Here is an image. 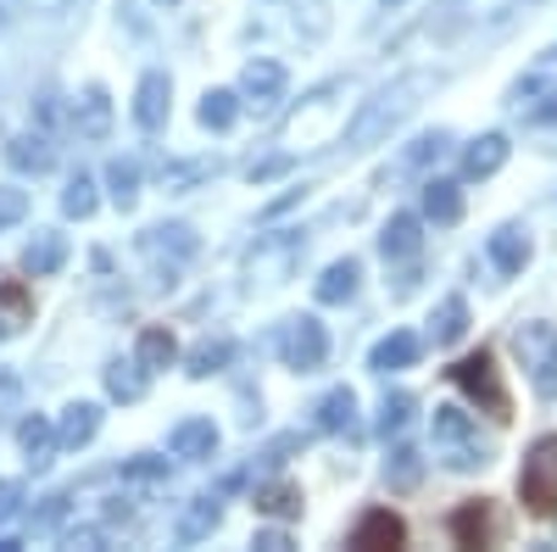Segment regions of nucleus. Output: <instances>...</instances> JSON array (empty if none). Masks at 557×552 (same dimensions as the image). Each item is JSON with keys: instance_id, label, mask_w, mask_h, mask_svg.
<instances>
[{"instance_id": "f257e3e1", "label": "nucleus", "mask_w": 557, "mask_h": 552, "mask_svg": "<svg viewBox=\"0 0 557 552\" xmlns=\"http://www.w3.org/2000/svg\"><path fill=\"white\" fill-rule=\"evenodd\" d=\"M430 73H407V78H396L391 89H380L374 101H368L362 112H357V123H351V134H346V146L351 151H368V146H380L385 134L418 107V96H430Z\"/></svg>"}, {"instance_id": "f03ea898", "label": "nucleus", "mask_w": 557, "mask_h": 552, "mask_svg": "<svg viewBox=\"0 0 557 552\" xmlns=\"http://www.w3.org/2000/svg\"><path fill=\"white\" fill-rule=\"evenodd\" d=\"M446 380L457 385V391H469L496 425H507L513 419V396H507V385H502V375H496V363H491V352H474V357H462V363H451L446 368Z\"/></svg>"}, {"instance_id": "7ed1b4c3", "label": "nucleus", "mask_w": 557, "mask_h": 552, "mask_svg": "<svg viewBox=\"0 0 557 552\" xmlns=\"http://www.w3.org/2000/svg\"><path fill=\"white\" fill-rule=\"evenodd\" d=\"M513 352H519V363H524V375H530V385H535V396H557V324H519V335H513Z\"/></svg>"}, {"instance_id": "20e7f679", "label": "nucleus", "mask_w": 557, "mask_h": 552, "mask_svg": "<svg viewBox=\"0 0 557 552\" xmlns=\"http://www.w3.org/2000/svg\"><path fill=\"white\" fill-rule=\"evenodd\" d=\"M519 496L530 514H552L557 508V436H541L524 457V475H519Z\"/></svg>"}, {"instance_id": "39448f33", "label": "nucleus", "mask_w": 557, "mask_h": 552, "mask_svg": "<svg viewBox=\"0 0 557 552\" xmlns=\"http://www.w3.org/2000/svg\"><path fill=\"white\" fill-rule=\"evenodd\" d=\"M469 436H474L469 413H462V407H435V441L446 446V464H451V469H474V464H485V452H480Z\"/></svg>"}, {"instance_id": "423d86ee", "label": "nucleus", "mask_w": 557, "mask_h": 552, "mask_svg": "<svg viewBox=\"0 0 557 552\" xmlns=\"http://www.w3.org/2000/svg\"><path fill=\"white\" fill-rule=\"evenodd\" d=\"M451 536L462 547H496L502 541V519H496V502L474 496V502H462V508L451 514Z\"/></svg>"}, {"instance_id": "0eeeda50", "label": "nucleus", "mask_w": 557, "mask_h": 552, "mask_svg": "<svg viewBox=\"0 0 557 552\" xmlns=\"http://www.w3.org/2000/svg\"><path fill=\"white\" fill-rule=\"evenodd\" d=\"M285 357L296 375H312V368H323V357H330V335H323L318 318H296V324L285 330Z\"/></svg>"}, {"instance_id": "6e6552de", "label": "nucleus", "mask_w": 557, "mask_h": 552, "mask_svg": "<svg viewBox=\"0 0 557 552\" xmlns=\"http://www.w3.org/2000/svg\"><path fill=\"white\" fill-rule=\"evenodd\" d=\"M346 96V84H330V89H318V96L307 101V112L285 128V146H312L323 128H330V118H335V101Z\"/></svg>"}, {"instance_id": "1a4fd4ad", "label": "nucleus", "mask_w": 557, "mask_h": 552, "mask_svg": "<svg viewBox=\"0 0 557 552\" xmlns=\"http://www.w3.org/2000/svg\"><path fill=\"white\" fill-rule=\"evenodd\" d=\"M240 89H246V107H257V112H268V107H278L285 101V68L278 62H268V57H257L246 73H240Z\"/></svg>"}, {"instance_id": "9d476101", "label": "nucleus", "mask_w": 557, "mask_h": 552, "mask_svg": "<svg viewBox=\"0 0 557 552\" xmlns=\"http://www.w3.org/2000/svg\"><path fill=\"white\" fill-rule=\"evenodd\" d=\"M401 541H407V525H401L391 508H368V514L357 519V530H351V547H362V552L401 547Z\"/></svg>"}, {"instance_id": "9b49d317", "label": "nucleus", "mask_w": 557, "mask_h": 552, "mask_svg": "<svg viewBox=\"0 0 557 552\" xmlns=\"http://www.w3.org/2000/svg\"><path fill=\"white\" fill-rule=\"evenodd\" d=\"M168 101H173V78L168 73H146V78H139V89H134V123L139 128H162Z\"/></svg>"}, {"instance_id": "f8f14e48", "label": "nucleus", "mask_w": 557, "mask_h": 552, "mask_svg": "<svg viewBox=\"0 0 557 552\" xmlns=\"http://www.w3.org/2000/svg\"><path fill=\"white\" fill-rule=\"evenodd\" d=\"M51 430H57V446H62V452H78V446L96 441V430H101V407H96V402H73V407L62 413V425H51Z\"/></svg>"}, {"instance_id": "ddd939ff", "label": "nucleus", "mask_w": 557, "mask_h": 552, "mask_svg": "<svg viewBox=\"0 0 557 552\" xmlns=\"http://www.w3.org/2000/svg\"><path fill=\"white\" fill-rule=\"evenodd\" d=\"M62 262H67V235H57V229H39V235L28 241V252H23V268L34 273V280H51Z\"/></svg>"}, {"instance_id": "4468645a", "label": "nucleus", "mask_w": 557, "mask_h": 552, "mask_svg": "<svg viewBox=\"0 0 557 552\" xmlns=\"http://www.w3.org/2000/svg\"><path fill=\"white\" fill-rule=\"evenodd\" d=\"M168 446H173V457H212L218 452V425L212 419H178Z\"/></svg>"}, {"instance_id": "2eb2a0df", "label": "nucleus", "mask_w": 557, "mask_h": 552, "mask_svg": "<svg viewBox=\"0 0 557 552\" xmlns=\"http://www.w3.org/2000/svg\"><path fill=\"white\" fill-rule=\"evenodd\" d=\"M73 123H78L84 140H107V134H112V101H107V89H101V84H89V89H84V101H78Z\"/></svg>"}, {"instance_id": "dca6fc26", "label": "nucleus", "mask_w": 557, "mask_h": 552, "mask_svg": "<svg viewBox=\"0 0 557 552\" xmlns=\"http://www.w3.org/2000/svg\"><path fill=\"white\" fill-rule=\"evenodd\" d=\"M34 324V291L23 280H0V335H17Z\"/></svg>"}, {"instance_id": "f3484780", "label": "nucleus", "mask_w": 557, "mask_h": 552, "mask_svg": "<svg viewBox=\"0 0 557 552\" xmlns=\"http://www.w3.org/2000/svg\"><path fill=\"white\" fill-rule=\"evenodd\" d=\"M485 252H491V262H496V273H519L524 262H530V241H524V229H496V235L485 241Z\"/></svg>"}, {"instance_id": "a211bd4d", "label": "nucleus", "mask_w": 557, "mask_h": 552, "mask_svg": "<svg viewBox=\"0 0 557 552\" xmlns=\"http://www.w3.org/2000/svg\"><path fill=\"white\" fill-rule=\"evenodd\" d=\"M418 246H424V235H418V218H412V212H396V218L385 223V235H380V252H385V262L418 257Z\"/></svg>"}, {"instance_id": "6ab92c4d", "label": "nucleus", "mask_w": 557, "mask_h": 552, "mask_svg": "<svg viewBox=\"0 0 557 552\" xmlns=\"http://www.w3.org/2000/svg\"><path fill=\"white\" fill-rule=\"evenodd\" d=\"M418 352H424V341H418L412 330H396V335H385L374 346V368H380V375H391V368H412Z\"/></svg>"}, {"instance_id": "aec40b11", "label": "nucleus", "mask_w": 557, "mask_h": 552, "mask_svg": "<svg viewBox=\"0 0 557 552\" xmlns=\"http://www.w3.org/2000/svg\"><path fill=\"white\" fill-rule=\"evenodd\" d=\"M507 151H513V146H507V134H485V140H474L469 157H462V173H469V179H491L507 162Z\"/></svg>"}, {"instance_id": "412c9836", "label": "nucleus", "mask_w": 557, "mask_h": 552, "mask_svg": "<svg viewBox=\"0 0 557 552\" xmlns=\"http://www.w3.org/2000/svg\"><path fill=\"white\" fill-rule=\"evenodd\" d=\"M146 375H151V368L139 363V357H128V363H112V368H107V391H112L117 402H139V396H146V385H151Z\"/></svg>"}, {"instance_id": "4be33fe9", "label": "nucleus", "mask_w": 557, "mask_h": 552, "mask_svg": "<svg viewBox=\"0 0 557 552\" xmlns=\"http://www.w3.org/2000/svg\"><path fill=\"white\" fill-rule=\"evenodd\" d=\"M312 413H318L323 430H351V425H357V391H351V385H335Z\"/></svg>"}, {"instance_id": "5701e85b", "label": "nucleus", "mask_w": 557, "mask_h": 552, "mask_svg": "<svg viewBox=\"0 0 557 552\" xmlns=\"http://www.w3.org/2000/svg\"><path fill=\"white\" fill-rule=\"evenodd\" d=\"M424 218H435V223H457L462 218V191L451 179H430L424 184Z\"/></svg>"}, {"instance_id": "b1692460", "label": "nucleus", "mask_w": 557, "mask_h": 552, "mask_svg": "<svg viewBox=\"0 0 557 552\" xmlns=\"http://www.w3.org/2000/svg\"><path fill=\"white\" fill-rule=\"evenodd\" d=\"M357 280H362V268H357V257H346V262H335V268H323V280H318V302H323V307H335V302H346V296L357 291Z\"/></svg>"}, {"instance_id": "393cba45", "label": "nucleus", "mask_w": 557, "mask_h": 552, "mask_svg": "<svg viewBox=\"0 0 557 552\" xmlns=\"http://www.w3.org/2000/svg\"><path fill=\"white\" fill-rule=\"evenodd\" d=\"M7 162H12V168H23V173H51V162H57V157H51V146H45L39 134H17V140L7 146Z\"/></svg>"}, {"instance_id": "a878e982", "label": "nucleus", "mask_w": 557, "mask_h": 552, "mask_svg": "<svg viewBox=\"0 0 557 552\" xmlns=\"http://www.w3.org/2000/svg\"><path fill=\"white\" fill-rule=\"evenodd\" d=\"M17 441H23V452H28V464L34 469H45L51 464V446H57V430H51V419H23V430H17Z\"/></svg>"}, {"instance_id": "bb28decb", "label": "nucleus", "mask_w": 557, "mask_h": 552, "mask_svg": "<svg viewBox=\"0 0 557 552\" xmlns=\"http://www.w3.org/2000/svg\"><path fill=\"white\" fill-rule=\"evenodd\" d=\"M107 191H112V201L128 212V207L139 201V162H128V157H112V162H107Z\"/></svg>"}, {"instance_id": "cd10ccee", "label": "nucleus", "mask_w": 557, "mask_h": 552, "mask_svg": "<svg viewBox=\"0 0 557 552\" xmlns=\"http://www.w3.org/2000/svg\"><path fill=\"white\" fill-rule=\"evenodd\" d=\"M173 357H178L173 330H162V324H146V330H139V363H146V368H168Z\"/></svg>"}, {"instance_id": "c85d7f7f", "label": "nucleus", "mask_w": 557, "mask_h": 552, "mask_svg": "<svg viewBox=\"0 0 557 552\" xmlns=\"http://www.w3.org/2000/svg\"><path fill=\"white\" fill-rule=\"evenodd\" d=\"M251 502H257V514H273V519H301V491H296V486H262Z\"/></svg>"}, {"instance_id": "c756f323", "label": "nucleus", "mask_w": 557, "mask_h": 552, "mask_svg": "<svg viewBox=\"0 0 557 552\" xmlns=\"http://www.w3.org/2000/svg\"><path fill=\"white\" fill-rule=\"evenodd\" d=\"M235 118H240V96L235 89H207V101H201V123L207 128H235Z\"/></svg>"}, {"instance_id": "7c9ffc66", "label": "nucleus", "mask_w": 557, "mask_h": 552, "mask_svg": "<svg viewBox=\"0 0 557 552\" xmlns=\"http://www.w3.org/2000/svg\"><path fill=\"white\" fill-rule=\"evenodd\" d=\"M146 252H173V257H190L196 252V235L184 223H162V229H146Z\"/></svg>"}, {"instance_id": "2f4dec72", "label": "nucleus", "mask_w": 557, "mask_h": 552, "mask_svg": "<svg viewBox=\"0 0 557 552\" xmlns=\"http://www.w3.org/2000/svg\"><path fill=\"white\" fill-rule=\"evenodd\" d=\"M296 252H301V241H285L278 252H273V246H262V252L251 257V273H262L268 285H278V280L290 273V257H296Z\"/></svg>"}, {"instance_id": "473e14b6", "label": "nucleus", "mask_w": 557, "mask_h": 552, "mask_svg": "<svg viewBox=\"0 0 557 552\" xmlns=\"http://www.w3.org/2000/svg\"><path fill=\"white\" fill-rule=\"evenodd\" d=\"M218 519H223L218 496H201L196 508L184 514V525H178V541H201V536H212V530H218Z\"/></svg>"}, {"instance_id": "72a5a7b5", "label": "nucleus", "mask_w": 557, "mask_h": 552, "mask_svg": "<svg viewBox=\"0 0 557 552\" xmlns=\"http://www.w3.org/2000/svg\"><path fill=\"white\" fill-rule=\"evenodd\" d=\"M228 357H235V341H223V335H218V341H201V346L190 352V375L207 380V375H218Z\"/></svg>"}, {"instance_id": "f704fd0d", "label": "nucleus", "mask_w": 557, "mask_h": 552, "mask_svg": "<svg viewBox=\"0 0 557 552\" xmlns=\"http://www.w3.org/2000/svg\"><path fill=\"white\" fill-rule=\"evenodd\" d=\"M462 330H469V302H462V296H446L441 312H435V341L446 346V341H457Z\"/></svg>"}, {"instance_id": "c9c22d12", "label": "nucleus", "mask_w": 557, "mask_h": 552, "mask_svg": "<svg viewBox=\"0 0 557 552\" xmlns=\"http://www.w3.org/2000/svg\"><path fill=\"white\" fill-rule=\"evenodd\" d=\"M418 475H424V457H418L412 446H396V457H391L385 480H391L396 491H412V486H418Z\"/></svg>"}, {"instance_id": "e433bc0d", "label": "nucleus", "mask_w": 557, "mask_h": 552, "mask_svg": "<svg viewBox=\"0 0 557 552\" xmlns=\"http://www.w3.org/2000/svg\"><path fill=\"white\" fill-rule=\"evenodd\" d=\"M62 212H67V218H89V212H96V184H89L84 173H78V179H67V196H62Z\"/></svg>"}, {"instance_id": "4c0bfd02", "label": "nucleus", "mask_w": 557, "mask_h": 552, "mask_svg": "<svg viewBox=\"0 0 557 552\" xmlns=\"http://www.w3.org/2000/svg\"><path fill=\"white\" fill-rule=\"evenodd\" d=\"M407 419H412V396H407V391L385 396V407H380V430H385V436H396Z\"/></svg>"}, {"instance_id": "58836bf2", "label": "nucleus", "mask_w": 557, "mask_h": 552, "mask_svg": "<svg viewBox=\"0 0 557 552\" xmlns=\"http://www.w3.org/2000/svg\"><path fill=\"white\" fill-rule=\"evenodd\" d=\"M28 218V191H12V184H0V229H12Z\"/></svg>"}, {"instance_id": "ea45409f", "label": "nucleus", "mask_w": 557, "mask_h": 552, "mask_svg": "<svg viewBox=\"0 0 557 552\" xmlns=\"http://www.w3.org/2000/svg\"><path fill=\"white\" fill-rule=\"evenodd\" d=\"M207 173H212V162H173V168L162 173V184H168V191H190V184L207 179Z\"/></svg>"}, {"instance_id": "a19ab883", "label": "nucleus", "mask_w": 557, "mask_h": 552, "mask_svg": "<svg viewBox=\"0 0 557 552\" xmlns=\"http://www.w3.org/2000/svg\"><path fill=\"white\" fill-rule=\"evenodd\" d=\"M23 514V486H12V480H0V525H12Z\"/></svg>"}, {"instance_id": "79ce46f5", "label": "nucleus", "mask_w": 557, "mask_h": 552, "mask_svg": "<svg viewBox=\"0 0 557 552\" xmlns=\"http://www.w3.org/2000/svg\"><path fill=\"white\" fill-rule=\"evenodd\" d=\"M123 475L128 480H162L168 464H162V457H134V464H123Z\"/></svg>"}, {"instance_id": "37998d69", "label": "nucleus", "mask_w": 557, "mask_h": 552, "mask_svg": "<svg viewBox=\"0 0 557 552\" xmlns=\"http://www.w3.org/2000/svg\"><path fill=\"white\" fill-rule=\"evenodd\" d=\"M462 12L469 17H502V12H513V0H462Z\"/></svg>"}, {"instance_id": "c03bdc74", "label": "nucleus", "mask_w": 557, "mask_h": 552, "mask_svg": "<svg viewBox=\"0 0 557 552\" xmlns=\"http://www.w3.org/2000/svg\"><path fill=\"white\" fill-rule=\"evenodd\" d=\"M285 168H290V157H268V162L251 168V184H262V179H273V173H285Z\"/></svg>"}, {"instance_id": "a18cd8bd", "label": "nucleus", "mask_w": 557, "mask_h": 552, "mask_svg": "<svg viewBox=\"0 0 557 552\" xmlns=\"http://www.w3.org/2000/svg\"><path fill=\"white\" fill-rule=\"evenodd\" d=\"M257 547H262V552H285V547H290V536H285V530H262V536H257Z\"/></svg>"}, {"instance_id": "49530a36", "label": "nucleus", "mask_w": 557, "mask_h": 552, "mask_svg": "<svg viewBox=\"0 0 557 552\" xmlns=\"http://www.w3.org/2000/svg\"><path fill=\"white\" fill-rule=\"evenodd\" d=\"M28 7H39V12H62L67 0H28Z\"/></svg>"}, {"instance_id": "de8ad7c7", "label": "nucleus", "mask_w": 557, "mask_h": 552, "mask_svg": "<svg viewBox=\"0 0 557 552\" xmlns=\"http://www.w3.org/2000/svg\"><path fill=\"white\" fill-rule=\"evenodd\" d=\"M385 7H401V0H385Z\"/></svg>"}]
</instances>
